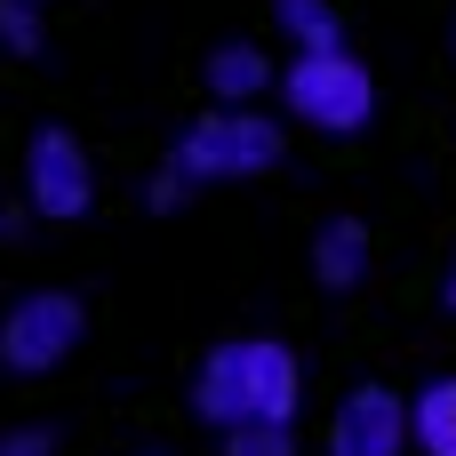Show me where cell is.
I'll return each mask as SVG.
<instances>
[{
  "instance_id": "1",
  "label": "cell",
  "mask_w": 456,
  "mask_h": 456,
  "mask_svg": "<svg viewBox=\"0 0 456 456\" xmlns=\"http://www.w3.org/2000/svg\"><path fill=\"white\" fill-rule=\"evenodd\" d=\"M305 401V361L281 337H224L200 353L192 369V417L208 433H240V425H297Z\"/></svg>"
},
{
  "instance_id": "2",
  "label": "cell",
  "mask_w": 456,
  "mask_h": 456,
  "mask_svg": "<svg viewBox=\"0 0 456 456\" xmlns=\"http://www.w3.org/2000/svg\"><path fill=\"white\" fill-rule=\"evenodd\" d=\"M281 152H289V128H281L265 104H208V112L184 120L176 144H168V160H176L192 184H240V176H265V168H281Z\"/></svg>"
},
{
  "instance_id": "3",
  "label": "cell",
  "mask_w": 456,
  "mask_h": 456,
  "mask_svg": "<svg viewBox=\"0 0 456 456\" xmlns=\"http://www.w3.org/2000/svg\"><path fill=\"white\" fill-rule=\"evenodd\" d=\"M281 112L321 136H361L377 120V80L353 48H313L281 64Z\"/></svg>"
},
{
  "instance_id": "4",
  "label": "cell",
  "mask_w": 456,
  "mask_h": 456,
  "mask_svg": "<svg viewBox=\"0 0 456 456\" xmlns=\"http://www.w3.org/2000/svg\"><path fill=\"white\" fill-rule=\"evenodd\" d=\"M80 337H88V305L72 289H24L0 313V369L8 377H48L80 353Z\"/></svg>"
},
{
  "instance_id": "5",
  "label": "cell",
  "mask_w": 456,
  "mask_h": 456,
  "mask_svg": "<svg viewBox=\"0 0 456 456\" xmlns=\"http://www.w3.org/2000/svg\"><path fill=\"white\" fill-rule=\"evenodd\" d=\"M24 208L48 224H80L96 208V160L64 120H40L24 136Z\"/></svg>"
},
{
  "instance_id": "6",
  "label": "cell",
  "mask_w": 456,
  "mask_h": 456,
  "mask_svg": "<svg viewBox=\"0 0 456 456\" xmlns=\"http://www.w3.org/2000/svg\"><path fill=\"white\" fill-rule=\"evenodd\" d=\"M417 449V409L393 385H361L329 417V456H409Z\"/></svg>"
},
{
  "instance_id": "7",
  "label": "cell",
  "mask_w": 456,
  "mask_h": 456,
  "mask_svg": "<svg viewBox=\"0 0 456 456\" xmlns=\"http://www.w3.org/2000/svg\"><path fill=\"white\" fill-rule=\"evenodd\" d=\"M200 80H208L216 104H265V96H281V64L256 40H216L208 64H200Z\"/></svg>"
},
{
  "instance_id": "8",
  "label": "cell",
  "mask_w": 456,
  "mask_h": 456,
  "mask_svg": "<svg viewBox=\"0 0 456 456\" xmlns=\"http://www.w3.org/2000/svg\"><path fill=\"white\" fill-rule=\"evenodd\" d=\"M313 281H321L329 297H345V289L369 281V224H361V216H329V224L313 232Z\"/></svg>"
},
{
  "instance_id": "9",
  "label": "cell",
  "mask_w": 456,
  "mask_h": 456,
  "mask_svg": "<svg viewBox=\"0 0 456 456\" xmlns=\"http://www.w3.org/2000/svg\"><path fill=\"white\" fill-rule=\"evenodd\" d=\"M273 24H281L289 56H313V48H345V16H337V0H273Z\"/></svg>"
},
{
  "instance_id": "10",
  "label": "cell",
  "mask_w": 456,
  "mask_h": 456,
  "mask_svg": "<svg viewBox=\"0 0 456 456\" xmlns=\"http://www.w3.org/2000/svg\"><path fill=\"white\" fill-rule=\"evenodd\" d=\"M409 409H417V449L425 456H456V377H433Z\"/></svg>"
},
{
  "instance_id": "11",
  "label": "cell",
  "mask_w": 456,
  "mask_h": 456,
  "mask_svg": "<svg viewBox=\"0 0 456 456\" xmlns=\"http://www.w3.org/2000/svg\"><path fill=\"white\" fill-rule=\"evenodd\" d=\"M0 48H8V56H40V48H48L40 0H0Z\"/></svg>"
},
{
  "instance_id": "12",
  "label": "cell",
  "mask_w": 456,
  "mask_h": 456,
  "mask_svg": "<svg viewBox=\"0 0 456 456\" xmlns=\"http://www.w3.org/2000/svg\"><path fill=\"white\" fill-rule=\"evenodd\" d=\"M216 441H224V456H297V425H240Z\"/></svg>"
},
{
  "instance_id": "13",
  "label": "cell",
  "mask_w": 456,
  "mask_h": 456,
  "mask_svg": "<svg viewBox=\"0 0 456 456\" xmlns=\"http://www.w3.org/2000/svg\"><path fill=\"white\" fill-rule=\"evenodd\" d=\"M192 192H200V184H192L176 160H160L152 184H144V208H152V216H176V208H192Z\"/></svg>"
},
{
  "instance_id": "14",
  "label": "cell",
  "mask_w": 456,
  "mask_h": 456,
  "mask_svg": "<svg viewBox=\"0 0 456 456\" xmlns=\"http://www.w3.org/2000/svg\"><path fill=\"white\" fill-rule=\"evenodd\" d=\"M0 456H56V433L48 425H8L0 433Z\"/></svg>"
},
{
  "instance_id": "15",
  "label": "cell",
  "mask_w": 456,
  "mask_h": 456,
  "mask_svg": "<svg viewBox=\"0 0 456 456\" xmlns=\"http://www.w3.org/2000/svg\"><path fill=\"white\" fill-rule=\"evenodd\" d=\"M24 224H32V208H24V200H0V240H16Z\"/></svg>"
},
{
  "instance_id": "16",
  "label": "cell",
  "mask_w": 456,
  "mask_h": 456,
  "mask_svg": "<svg viewBox=\"0 0 456 456\" xmlns=\"http://www.w3.org/2000/svg\"><path fill=\"white\" fill-rule=\"evenodd\" d=\"M449 305H456V265H449Z\"/></svg>"
},
{
  "instance_id": "17",
  "label": "cell",
  "mask_w": 456,
  "mask_h": 456,
  "mask_svg": "<svg viewBox=\"0 0 456 456\" xmlns=\"http://www.w3.org/2000/svg\"><path fill=\"white\" fill-rule=\"evenodd\" d=\"M40 8H48V0H40Z\"/></svg>"
}]
</instances>
